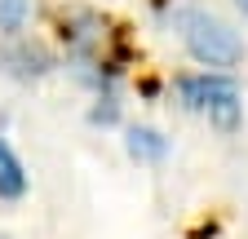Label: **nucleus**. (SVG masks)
Segmentation results:
<instances>
[{
    "label": "nucleus",
    "instance_id": "obj_6",
    "mask_svg": "<svg viewBox=\"0 0 248 239\" xmlns=\"http://www.w3.org/2000/svg\"><path fill=\"white\" fill-rule=\"evenodd\" d=\"M235 5H239V14H244V18H248V0H235Z\"/></svg>",
    "mask_w": 248,
    "mask_h": 239
},
{
    "label": "nucleus",
    "instance_id": "obj_1",
    "mask_svg": "<svg viewBox=\"0 0 248 239\" xmlns=\"http://www.w3.org/2000/svg\"><path fill=\"white\" fill-rule=\"evenodd\" d=\"M173 22L182 31L186 53H191L195 62H204L208 71H226V67H235L244 58V40L217 14H208V9H177Z\"/></svg>",
    "mask_w": 248,
    "mask_h": 239
},
{
    "label": "nucleus",
    "instance_id": "obj_2",
    "mask_svg": "<svg viewBox=\"0 0 248 239\" xmlns=\"http://www.w3.org/2000/svg\"><path fill=\"white\" fill-rule=\"evenodd\" d=\"M177 93H182V102L191 106V111H204L222 133L239 129V120H244V102H239V84H235L226 71L186 75V80L177 84Z\"/></svg>",
    "mask_w": 248,
    "mask_h": 239
},
{
    "label": "nucleus",
    "instance_id": "obj_4",
    "mask_svg": "<svg viewBox=\"0 0 248 239\" xmlns=\"http://www.w3.org/2000/svg\"><path fill=\"white\" fill-rule=\"evenodd\" d=\"M27 195V168L14 155V146L0 137V199H22Z\"/></svg>",
    "mask_w": 248,
    "mask_h": 239
},
{
    "label": "nucleus",
    "instance_id": "obj_5",
    "mask_svg": "<svg viewBox=\"0 0 248 239\" xmlns=\"http://www.w3.org/2000/svg\"><path fill=\"white\" fill-rule=\"evenodd\" d=\"M27 18H31V0H0V31L5 36L22 31Z\"/></svg>",
    "mask_w": 248,
    "mask_h": 239
},
{
    "label": "nucleus",
    "instance_id": "obj_3",
    "mask_svg": "<svg viewBox=\"0 0 248 239\" xmlns=\"http://www.w3.org/2000/svg\"><path fill=\"white\" fill-rule=\"evenodd\" d=\"M124 146H129V155H133L138 164H160V160L169 155V137H164V133H155V129H146V124L129 129Z\"/></svg>",
    "mask_w": 248,
    "mask_h": 239
}]
</instances>
